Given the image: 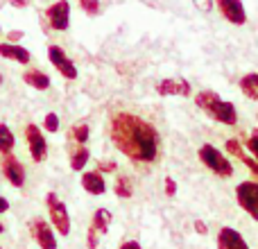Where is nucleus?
Segmentation results:
<instances>
[{
  "label": "nucleus",
  "mask_w": 258,
  "mask_h": 249,
  "mask_svg": "<svg viewBox=\"0 0 258 249\" xmlns=\"http://www.w3.org/2000/svg\"><path fill=\"white\" fill-rule=\"evenodd\" d=\"M118 249H143V247H141V242L138 240H125Z\"/></svg>",
  "instance_id": "30"
},
{
  "label": "nucleus",
  "mask_w": 258,
  "mask_h": 249,
  "mask_svg": "<svg viewBox=\"0 0 258 249\" xmlns=\"http://www.w3.org/2000/svg\"><path fill=\"white\" fill-rule=\"evenodd\" d=\"M156 93L161 98H190L192 86L183 77H165V80L156 82Z\"/></svg>",
  "instance_id": "11"
},
{
  "label": "nucleus",
  "mask_w": 258,
  "mask_h": 249,
  "mask_svg": "<svg viewBox=\"0 0 258 249\" xmlns=\"http://www.w3.org/2000/svg\"><path fill=\"white\" fill-rule=\"evenodd\" d=\"M195 231H197V233H206L209 229H206L204 222H200V220H197V222H195Z\"/></svg>",
  "instance_id": "33"
},
{
  "label": "nucleus",
  "mask_w": 258,
  "mask_h": 249,
  "mask_svg": "<svg viewBox=\"0 0 258 249\" xmlns=\"http://www.w3.org/2000/svg\"><path fill=\"white\" fill-rule=\"evenodd\" d=\"M48 59H50V64H52V68L63 77V80H77L80 71H77L75 61L68 57V52L61 48V45L50 43L48 45Z\"/></svg>",
  "instance_id": "7"
},
{
  "label": "nucleus",
  "mask_w": 258,
  "mask_h": 249,
  "mask_svg": "<svg viewBox=\"0 0 258 249\" xmlns=\"http://www.w3.org/2000/svg\"><path fill=\"white\" fill-rule=\"evenodd\" d=\"M5 3H7L9 7H14V9H25V7H30L32 5V0H5Z\"/></svg>",
  "instance_id": "29"
},
{
  "label": "nucleus",
  "mask_w": 258,
  "mask_h": 249,
  "mask_svg": "<svg viewBox=\"0 0 258 249\" xmlns=\"http://www.w3.org/2000/svg\"><path fill=\"white\" fill-rule=\"evenodd\" d=\"M192 5H195V9H200L202 14H209L211 9L215 7V0H192Z\"/></svg>",
  "instance_id": "27"
},
{
  "label": "nucleus",
  "mask_w": 258,
  "mask_h": 249,
  "mask_svg": "<svg viewBox=\"0 0 258 249\" xmlns=\"http://www.w3.org/2000/svg\"><path fill=\"white\" fill-rule=\"evenodd\" d=\"M71 3L68 0H54L48 9H45V21L54 32H68L71 27Z\"/></svg>",
  "instance_id": "9"
},
{
  "label": "nucleus",
  "mask_w": 258,
  "mask_h": 249,
  "mask_svg": "<svg viewBox=\"0 0 258 249\" xmlns=\"http://www.w3.org/2000/svg\"><path fill=\"white\" fill-rule=\"evenodd\" d=\"M109 138L118 147V152L132 159L134 163L154 165L161 159L163 141L159 129L145 118L132 111H113L109 116Z\"/></svg>",
  "instance_id": "1"
},
{
  "label": "nucleus",
  "mask_w": 258,
  "mask_h": 249,
  "mask_svg": "<svg viewBox=\"0 0 258 249\" xmlns=\"http://www.w3.org/2000/svg\"><path fill=\"white\" fill-rule=\"evenodd\" d=\"M68 161H71V170L73 172H84V168L91 161V150L86 145H73L68 152Z\"/></svg>",
  "instance_id": "18"
},
{
  "label": "nucleus",
  "mask_w": 258,
  "mask_h": 249,
  "mask_svg": "<svg viewBox=\"0 0 258 249\" xmlns=\"http://www.w3.org/2000/svg\"><path fill=\"white\" fill-rule=\"evenodd\" d=\"M165 195H168V197H174V195H177V181H174L172 177L165 179Z\"/></svg>",
  "instance_id": "28"
},
{
  "label": "nucleus",
  "mask_w": 258,
  "mask_h": 249,
  "mask_svg": "<svg viewBox=\"0 0 258 249\" xmlns=\"http://www.w3.org/2000/svg\"><path fill=\"white\" fill-rule=\"evenodd\" d=\"M245 147H247V150H249V154H251V156H254V159L258 161V129H254V132L249 134V138H247Z\"/></svg>",
  "instance_id": "26"
},
{
  "label": "nucleus",
  "mask_w": 258,
  "mask_h": 249,
  "mask_svg": "<svg viewBox=\"0 0 258 249\" xmlns=\"http://www.w3.org/2000/svg\"><path fill=\"white\" fill-rule=\"evenodd\" d=\"M7 39L12 41V43H18V39H23V32H18V30L9 32V34H7Z\"/></svg>",
  "instance_id": "32"
},
{
  "label": "nucleus",
  "mask_w": 258,
  "mask_h": 249,
  "mask_svg": "<svg viewBox=\"0 0 258 249\" xmlns=\"http://www.w3.org/2000/svg\"><path fill=\"white\" fill-rule=\"evenodd\" d=\"M21 77H23V82L34 91H50L52 89V80H50V75L45 71H41V68H27Z\"/></svg>",
  "instance_id": "17"
},
{
  "label": "nucleus",
  "mask_w": 258,
  "mask_h": 249,
  "mask_svg": "<svg viewBox=\"0 0 258 249\" xmlns=\"http://www.w3.org/2000/svg\"><path fill=\"white\" fill-rule=\"evenodd\" d=\"M215 7H218L220 16L231 25L242 27L247 23V9L240 0H215Z\"/></svg>",
  "instance_id": "12"
},
{
  "label": "nucleus",
  "mask_w": 258,
  "mask_h": 249,
  "mask_svg": "<svg viewBox=\"0 0 258 249\" xmlns=\"http://www.w3.org/2000/svg\"><path fill=\"white\" fill-rule=\"evenodd\" d=\"M0 249H3V247H0Z\"/></svg>",
  "instance_id": "37"
},
{
  "label": "nucleus",
  "mask_w": 258,
  "mask_h": 249,
  "mask_svg": "<svg viewBox=\"0 0 258 249\" xmlns=\"http://www.w3.org/2000/svg\"><path fill=\"white\" fill-rule=\"evenodd\" d=\"M195 104L206 113L209 118H213L215 122L224 125V127H236L238 125V109L233 102L222 100L215 91L204 89L195 93Z\"/></svg>",
  "instance_id": "2"
},
{
  "label": "nucleus",
  "mask_w": 258,
  "mask_h": 249,
  "mask_svg": "<svg viewBox=\"0 0 258 249\" xmlns=\"http://www.w3.org/2000/svg\"><path fill=\"white\" fill-rule=\"evenodd\" d=\"M227 152H229V154H233V156H238V159H240L242 163H245L247 168H249L251 172L256 174V179H258V161L254 159V156L247 154L240 141H236V138H229V141H227Z\"/></svg>",
  "instance_id": "19"
},
{
  "label": "nucleus",
  "mask_w": 258,
  "mask_h": 249,
  "mask_svg": "<svg viewBox=\"0 0 258 249\" xmlns=\"http://www.w3.org/2000/svg\"><path fill=\"white\" fill-rule=\"evenodd\" d=\"M0 34H3V25H0Z\"/></svg>",
  "instance_id": "36"
},
{
  "label": "nucleus",
  "mask_w": 258,
  "mask_h": 249,
  "mask_svg": "<svg viewBox=\"0 0 258 249\" xmlns=\"http://www.w3.org/2000/svg\"><path fill=\"white\" fill-rule=\"evenodd\" d=\"M71 138L77 143V145H86L91 138V129L86 122H80V125H73L71 127Z\"/></svg>",
  "instance_id": "23"
},
{
  "label": "nucleus",
  "mask_w": 258,
  "mask_h": 249,
  "mask_svg": "<svg viewBox=\"0 0 258 249\" xmlns=\"http://www.w3.org/2000/svg\"><path fill=\"white\" fill-rule=\"evenodd\" d=\"M238 89H240V93L245 95L247 100L258 102V73H247V75H242L240 80H238Z\"/></svg>",
  "instance_id": "20"
},
{
  "label": "nucleus",
  "mask_w": 258,
  "mask_h": 249,
  "mask_svg": "<svg viewBox=\"0 0 258 249\" xmlns=\"http://www.w3.org/2000/svg\"><path fill=\"white\" fill-rule=\"evenodd\" d=\"M0 86H3V75H0Z\"/></svg>",
  "instance_id": "35"
},
{
  "label": "nucleus",
  "mask_w": 258,
  "mask_h": 249,
  "mask_svg": "<svg viewBox=\"0 0 258 249\" xmlns=\"http://www.w3.org/2000/svg\"><path fill=\"white\" fill-rule=\"evenodd\" d=\"M111 222H113L111 211L104 209V206H100V209L93 213V218H91V227H89V233H86V247L98 249L100 236H104V233L111 229Z\"/></svg>",
  "instance_id": "6"
},
{
  "label": "nucleus",
  "mask_w": 258,
  "mask_h": 249,
  "mask_svg": "<svg viewBox=\"0 0 258 249\" xmlns=\"http://www.w3.org/2000/svg\"><path fill=\"white\" fill-rule=\"evenodd\" d=\"M0 170H3V177L7 179L14 188H21L23 183H25V165L14 154H3V159H0Z\"/></svg>",
  "instance_id": "13"
},
{
  "label": "nucleus",
  "mask_w": 258,
  "mask_h": 249,
  "mask_svg": "<svg viewBox=\"0 0 258 249\" xmlns=\"http://www.w3.org/2000/svg\"><path fill=\"white\" fill-rule=\"evenodd\" d=\"M45 209H48V215H50V224L54 227V231L59 233V236L66 238L68 233H71V215H68V209L66 204L61 202V197L57 195L54 191H50L48 195H45Z\"/></svg>",
  "instance_id": "4"
},
{
  "label": "nucleus",
  "mask_w": 258,
  "mask_h": 249,
  "mask_svg": "<svg viewBox=\"0 0 258 249\" xmlns=\"http://www.w3.org/2000/svg\"><path fill=\"white\" fill-rule=\"evenodd\" d=\"M25 143L34 163H43L48 159V141L43 136V127L39 129L36 125H25Z\"/></svg>",
  "instance_id": "8"
},
{
  "label": "nucleus",
  "mask_w": 258,
  "mask_h": 249,
  "mask_svg": "<svg viewBox=\"0 0 258 249\" xmlns=\"http://www.w3.org/2000/svg\"><path fill=\"white\" fill-rule=\"evenodd\" d=\"M218 249H249L242 233H238L231 227H222L218 231Z\"/></svg>",
  "instance_id": "16"
},
{
  "label": "nucleus",
  "mask_w": 258,
  "mask_h": 249,
  "mask_svg": "<svg viewBox=\"0 0 258 249\" xmlns=\"http://www.w3.org/2000/svg\"><path fill=\"white\" fill-rule=\"evenodd\" d=\"M82 188L89 195H104L107 193V179L100 170H86V172H82Z\"/></svg>",
  "instance_id": "14"
},
{
  "label": "nucleus",
  "mask_w": 258,
  "mask_h": 249,
  "mask_svg": "<svg viewBox=\"0 0 258 249\" xmlns=\"http://www.w3.org/2000/svg\"><path fill=\"white\" fill-rule=\"evenodd\" d=\"M0 57L9 59V61H16L21 66H27L32 61V52L27 48H23L21 43H12V41H5L0 43Z\"/></svg>",
  "instance_id": "15"
},
{
  "label": "nucleus",
  "mask_w": 258,
  "mask_h": 249,
  "mask_svg": "<svg viewBox=\"0 0 258 249\" xmlns=\"http://www.w3.org/2000/svg\"><path fill=\"white\" fill-rule=\"evenodd\" d=\"M16 145V136L5 122H0V154H12Z\"/></svg>",
  "instance_id": "21"
},
{
  "label": "nucleus",
  "mask_w": 258,
  "mask_h": 249,
  "mask_svg": "<svg viewBox=\"0 0 258 249\" xmlns=\"http://www.w3.org/2000/svg\"><path fill=\"white\" fill-rule=\"evenodd\" d=\"M197 156H200L202 165H204L206 170H211L213 174H218V177L222 179H229L233 177V163L229 161V156L224 154V152H220L215 145H211V143H204V145L197 150Z\"/></svg>",
  "instance_id": "3"
},
{
  "label": "nucleus",
  "mask_w": 258,
  "mask_h": 249,
  "mask_svg": "<svg viewBox=\"0 0 258 249\" xmlns=\"http://www.w3.org/2000/svg\"><path fill=\"white\" fill-rule=\"evenodd\" d=\"M7 211H9V202H7V197H5L3 193H0V215L7 213Z\"/></svg>",
  "instance_id": "31"
},
{
  "label": "nucleus",
  "mask_w": 258,
  "mask_h": 249,
  "mask_svg": "<svg viewBox=\"0 0 258 249\" xmlns=\"http://www.w3.org/2000/svg\"><path fill=\"white\" fill-rule=\"evenodd\" d=\"M113 193H116L120 200H129V197L134 195V188H132L129 177H118L116 183H113Z\"/></svg>",
  "instance_id": "24"
},
{
  "label": "nucleus",
  "mask_w": 258,
  "mask_h": 249,
  "mask_svg": "<svg viewBox=\"0 0 258 249\" xmlns=\"http://www.w3.org/2000/svg\"><path fill=\"white\" fill-rule=\"evenodd\" d=\"M80 9L86 14V16L95 18V16H102V12L107 9V0H80Z\"/></svg>",
  "instance_id": "22"
},
{
  "label": "nucleus",
  "mask_w": 258,
  "mask_h": 249,
  "mask_svg": "<svg viewBox=\"0 0 258 249\" xmlns=\"http://www.w3.org/2000/svg\"><path fill=\"white\" fill-rule=\"evenodd\" d=\"M236 202L251 220L258 222V179H245L236 186Z\"/></svg>",
  "instance_id": "5"
},
{
  "label": "nucleus",
  "mask_w": 258,
  "mask_h": 249,
  "mask_svg": "<svg viewBox=\"0 0 258 249\" xmlns=\"http://www.w3.org/2000/svg\"><path fill=\"white\" fill-rule=\"evenodd\" d=\"M30 231H32V238H34L36 245H39L41 249H59L54 227L45 222L43 218H32L30 220Z\"/></svg>",
  "instance_id": "10"
},
{
  "label": "nucleus",
  "mask_w": 258,
  "mask_h": 249,
  "mask_svg": "<svg viewBox=\"0 0 258 249\" xmlns=\"http://www.w3.org/2000/svg\"><path fill=\"white\" fill-rule=\"evenodd\" d=\"M5 231V227H3V222H0V233H3Z\"/></svg>",
  "instance_id": "34"
},
{
  "label": "nucleus",
  "mask_w": 258,
  "mask_h": 249,
  "mask_svg": "<svg viewBox=\"0 0 258 249\" xmlns=\"http://www.w3.org/2000/svg\"><path fill=\"white\" fill-rule=\"evenodd\" d=\"M43 129L50 134H57L59 129H61V120H59V116L54 111H48L43 116Z\"/></svg>",
  "instance_id": "25"
}]
</instances>
